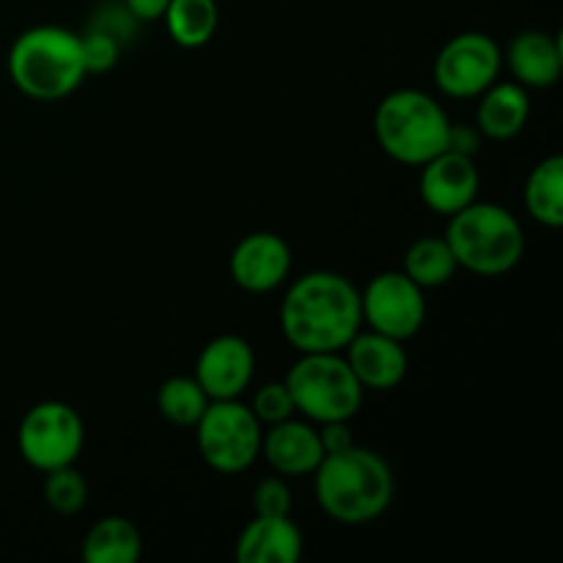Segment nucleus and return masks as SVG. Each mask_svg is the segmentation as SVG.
<instances>
[{
    "mask_svg": "<svg viewBox=\"0 0 563 563\" xmlns=\"http://www.w3.org/2000/svg\"><path fill=\"white\" fill-rule=\"evenodd\" d=\"M361 328V289L341 273L300 275L280 300V330L300 355L344 352Z\"/></svg>",
    "mask_w": 563,
    "mask_h": 563,
    "instance_id": "nucleus-1",
    "label": "nucleus"
},
{
    "mask_svg": "<svg viewBox=\"0 0 563 563\" xmlns=\"http://www.w3.org/2000/svg\"><path fill=\"white\" fill-rule=\"evenodd\" d=\"M394 471L372 449L350 445L324 454L313 471V495L324 515L339 526H368L394 504Z\"/></svg>",
    "mask_w": 563,
    "mask_h": 563,
    "instance_id": "nucleus-2",
    "label": "nucleus"
},
{
    "mask_svg": "<svg viewBox=\"0 0 563 563\" xmlns=\"http://www.w3.org/2000/svg\"><path fill=\"white\" fill-rule=\"evenodd\" d=\"M11 82L36 102H58L86 80L80 36L64 25H33L22 31L5 58Z\"/></svg>",
    "mask_w": 563,
    "mask_h": 563,
    "instance_id": "nucleus-3",
    "label": "nucleus"
},
{
    "mask_svg": "<svg viewBox=\"0 0 563 563\" xmlns=\"http://www.w3.org/2000/svg\"><path fill=\"white\" fill-rule=\"evenodd\" d=\"M445 242L460 269L482 278H500L522 262L526 231L506 207L473 201L449 218Z\"/></svg>",
    "mask_w": 563,
    "mask_h": 563,
    "instance_id": "nucleus-4",
    "label": "nucleus"
},
{
    "mask_svg": "<svg viewBox=\"0 0 563 563\" xmlns=\"http://www.w3.org/2000/svg\"><path fill=\"white\" fill-rule=\"evenodd\" d=\"M451 119L443 104L421 88H399L379 99L374 137L390 159L421 168L449 146Z\"/></svg>",
    "mask_w": 563,
    "mask_h": 563,
    "instance_id": "nucleus-5",
    "label": "nucleus"
},
{
    "mask_svg": "<svg viewBox=\"0 0 563 563\" xmlns=\"http://www.w3.org/2000/svg\"><path fill=\"white\" fill-rule=\"evenodd\" d=\"M295 410L311 423L352 421L363 407V385L352 374L344 352H311L286 374Z\"/></svg>",
    "mask_w": 563,
    "mask_h": 563,
    "instance_id": "nucleus-6",
    "label": "nucleus"
},
{
    "mask_svg": "<svg viewBox=\"0 0 563 563\" xmlns=\"http://www.w3.org/2000/svg\"><path fill=\"white\" fill-rule=\"evenodd\" d=\"M262 423L240 399L209 401L196 423L198 454L223 476L245 473L262 456Z\"/></svg>",
    "mask_w": 563,
    "mask_h": 563,
    "instance_id": "nucleus-7",
    "label": "nucleus"
},
{
    "mask_svg": "<svg viewBox=\"0 0 563 563\" xmlns=\"http://www.w3.org/2000/svg\"><path fill=\"white\" fill-rule=\"evenodd\" d=\"M82 443H86L82 418L66 401H38L22 416L16 429V449L22 460L38 473L75 465Z\"/></svg>",
    "mask_w": 563,
    "mask_h": 563,
    "instance_id": "nucleus-8",
    "label": "nucleus"
},
{
    "mask_svg": "<svg viewBox=\"0 0 563 563\" xmlns=\"http://www.w3.org/2000/svg\"><path fill=\"white\" fill-rule=\"evenodd\" d=\"M504 49L493 36L478 31L449 38L434 58V82L451 99H476L498 80Z\"/></svg>",
    "mask_w": 563,
    "mask_h": 563,
    "instance_id": "nucleus-9",
    "label": "nucleus"
},
{
    "mask_svg": "<svg viewBox=\"0 0 563 563\" xmlns=\"http://www.w3.org/2000/svg\"><path fill=\"white\" fill-rule=\"evenodd\" d=\"M361 311L368 330L410 341L427 322V297L401 269H388L374 275L361 291Z\"/></svg>",
    "mask_w": 563,
    "mask_h": 563,
    "instance_id": "nucleus-10",
    "label": "nucleus"
},
{
    "mask_svg": "<svg viewBox=\"0 0 563 563\" xmlns=\"http://www.w3.org/2000/svg\"><path fill=\"white\" fill-rule=\"evenodd\" d=\"M256 372V352L242 335L225 333L209 341L196 361L198 385L209 401L240 399L253 383Z\"/></svg>",
    "mask_w": 563,
    "mask_h": 563,
    "instance_id": "nucleus-11",
    "label": "nucleus"
},
{
    "mask_svg": "<svg viewBox=\"0 0 563 563\" xmlns=\"http://www.w3.org/2000/svg\"><path fill=\"white\" fill-rule=\"evenodd\" d=\"M231 280L247 295H267L286 284L291 273V251L284 236L253 231L242 236L229 258Z\"/></svg>",
    "mask_w": 563,
    "mask_h": 563,
    "instance_id": "nucleus-12",
    "label": "nucleus"
},
{
    "mask_svg": "<svg viewBox=\"0 0 563 563\" xmlns=\"http://www.w3.org/2000/svg\"><path fill=\"white\" fill-rule=\"evenodd\" d=\"M482 176H478L473 157L456 152H440L429 163L421 165V179H418V192H421L423 207L432 212L451 218L467 203L478 198Z\"/></svg>",
    "mask_w": 563,
    "mask_h": 563,
    "instance_id": "nucleus-13",
    "label": "nucleus"
},
{
    "mask_svg": "<svg viewBox=\"0 0 563 563\" xmlns=\"http://www.w3.org/2000/svg\"><path fill=\"white\" fill-rule=\"evenodd\" d=\"M344 357L363 390H377V394L399 388L410 368L405 341H396L377 330H357L355 339L344 346Z\"/></svg>",
    "mask_w": 563,
    "mask_h": 563,
    "instance_id": "nucleus-14",
    "label": "nucleus"
},
{
    "mask_svg": "<svg viewBox=\"0 0 563 563\" xmlns=\"http://www.w3.org/2000/svg\"><path fill=\"white\" fill-rule=\"evenodd\" d=\"M262 456L284 478L313 476L319 462L324 460L319 429L311 421H297L295 416L273 423L262 434Z\"/></svg>",
    "mask_w": 563,
    "mask_h": 563,
    "instance_id": "nucleus-15",
    "label": "nucleus"
},
{
    "mask_svg": "<svg viewBox=\"0 0 563 563\" xmlns=\"http://www.w3.org/2000/svg\"><path fill=\"white\" fill-rule=\"evenodd\" d=\"M504 60L522 88H553L561 80L563 49L555 36L544 31H522L511 38Z\"/></svg>",
    "mask_w": 563,
    "mask_h": 563,
    "instance_id": "nucleus-16",
    "label": "nucleus"
},
{
    "mask_svg": "<svg viewBox=\"0 0 563 563\" xmlns=\"http://www.w3.org/2000/svg\"><path fill=\"white\" fill-rule=\"evenodd\" d=\"M302 555V531L289 517H253L236 539L240 563H295Z\"/></svg>",
    "mask_w": 563,
    "mask_h": 563,
    "instance_id": "nucleus-17",
    "label": "nucleus"
},
{
    "mask_svg": "<svg viewBox=\"0 0 563 563\" xmlns=\"http://www.w3.org/2000/svg\"><path fill=\"white\" fill-rule=\"evenodd\" d=\"M531 115V99H528V88L520 82H498L478 93V110H476V126L484 137L489 141H511L520 135L522 126L528 124Z\"/></svg>",
    "mask_w": 563,
    "mask_h": 563,
    "instance_id": "nucleus-18",
    "label": "nucleus"
},
{
    "mask_svg": "<svg viewBox=\"0 0 563 563\" xmlns=\"http://www.w3.org/2000/svg\"><path fill=\"white\" fill-rule=\"evenodd\" d=\"M141 553V531L135 522L119 515L93 522L82 539V561L86 563H135Z\"/></svg>",
    "mask_w": 563,
    "mask_h": 563,
    "instance_id": "nucleus-19",
    "label": "nucleus"
},
{
    "mask_svg": "<svg viewBox=\"0 0 563 563\" xmlns=\"http://www.w3.org/2000/svg\"><path fill=\"white\" fill-rule=\"evenodd\" d=\"M526 209L537 223L548 229L563 225V157L550 154L533 165L526 179Z\"/></svg>",
    "mask_w": 563,
    "mask_h": 563,
    "instance_id": "nucleus-20",
    "label": "nucleus"
},
{
    "mask_svg": "<svg viewBox=\"0 0 563 563\" xmlns=\"http://www.w3.org/2000/svg\"><path fill=\"white\" fill-rule=\"evenodd\" d=\"M401 273L410 280H416V284L427 291L451 284L454 275L460 273V264H456L445 236H421V240H416L405 251Z\"/></svg>",
    "mask_w": 563,
    "mask_h": 563,
    "instance_id": "nucleus-21",
    "label": "nucleus"
},
{
    "mask_svg": "<svg viewBox=\"0 0 563 563\" xmlns=\"http://www.w3.org/2000/svg\"><path fill=\"white\" fill-rule=\"evenodd\" d=\"M168 36L179 47L198 49L212 42L218 31V0H170L163 14Z\"/></svg>",
    "mask_w": 563,
    "mask_h": 563,
    "instance_id": "nucleus-22",
    "label": "nucleus"
},
{
    "mask_svg": "<svg viewBox=\"0 0 563 563\" xmlns=\"http://www.w3.org/2000/svg\"><path fill=\"white\" fill-rule=\"evenodd\" d=\"M209 407V396L198 385L196 377H168L157 390V410L168 423L181 429H196L203 410Z\"/></svg>",
    "mask_w": 563,
    "mask_h": 563,
    "instance_id": "nucleus-23",
    "label": "nucleus"
},
{
    "mask_svg": "<svg viewBox=\"0 0 563 563\" xmlns=\"http://www.w3.org/2000/svg\"><path fill=\"white\" fill-rule=\"evenodd\" d=\"M44 498L47 506L58 515L71 517L86 509L88 504V484L82 473L75 471V465L58 467V471L44 473Z\"/></svg>",
    "mask_w": 563,
    "mask_h": 563,
    "instance_id": "nucleus-24",
    "label": "nucleus"
},
{
    "mask_svg": "<svg viewBox=\"0 0 563 563\" xmlns=\"http://www.w3.org/2000/svg\"><path fill=\"white\" fill-rule=\"evenodd\" d=\"M80 49L86 75H104V71H110L119 64L121 42L110 36V33L99 31V27H91L86 36H80Z\"/></svg>",
    "mask_w": 563,
    "mask_h": 563,
    "instance_id": "nucleus-25",
    "label": "nucleus"
},
{
    "mask_svg": "<svg viewBox=\"0 0 563 563\" xmlns=\"http://www.w3.org/2000/svg\"><path fill=\"white\" fill-rule=\"evenodd\" d=\"M253 416L258 418V423H267V427H273V423H280L286 421V418L295 416V399H291L289 388H286V383H267L262 385V388L256 390V396H253V405H251Z\"/></svg>",
    "mask_w": 563,
    "mask_h": 563,
    "instance_id": "nucleus-26",
    "label": "nucleus"
},
{
    "mask_svg": "<svg viewBox=\"0 0 563 563\" xmlns=\"http://www.w3.org/2000/svg\"><path fill=\"white\" fill-rule=\"evenodd\" d=\"M253 511L258 517H289L291 515V489L284 476L262 478L253 489Z\"/></svg>",
    "mask_w": 563,
    "mask_h": 563,
    "instance_id": "nucleus-27",
    "label": "nucleus"
},
{
    "mask_svg": "<svg viewBox=\"0 0 563 563\" xmlns=\"http://www.w3.org/2000/svg\"><path fill=\"white\" fill-rule=\"evenodd\" d=\"M445 148L456 154H465V157H476L478 148H482V132H478V126L454 124V121H451L449 146Z\"/></svg>",
    "mask_w": 563,
    "mask_h": 563,
    "instance_id": "nucleus-28",
    "label": "nucleus"
},
{
    "mask_svg": "<svg viewBox=\"0 0 563 563\" xmlns=\"http://www.w3.org/2000/svg\"><path fill=\"white\" fill-rule=\"evenodd\" d=\"M319 440H322L324 454H339V451L355 445L352 438L350 421H333V423H319Z\"/></svg>",
    "mask_w": 563,
    "mask_h": 563,
    "instance_id": "nucleus-29",
    "label": "nucleus"
},
{
    "mask_svg": "<svg viewBox=\"0 0 563 563\" xmlns=\"http://www.w3.org/2000/svg\"><path fill=\"white\" fill-rule=\"evenodd\" d=\"M168 3L170 0H124V9L135 22H157L163 20Z\"/></svg>",
    "mask_w": 563,
    "mask_h": 563,
    "instance_id": "nucleus-30",
    "label": "nucleus"
}]
</instances>
